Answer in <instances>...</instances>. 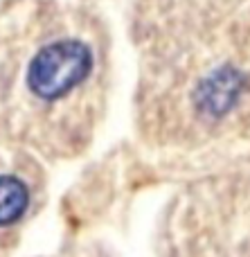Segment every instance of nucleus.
<instances>
[{"instance_id": "f03ea898", "label": "nucleus", "mask_w": 250, "mask_h": 257, "mask_svg": "<svg viewBox=\"0 0 250 257\" xmlns=\"http://www.w3.org/2000/svg\"><path fill=\"white\" fill-rule=\"evenodd\" d=\"M43 194V174L32 158L0 165V257L7 255Z\"/></svg>"}, {"instance_id": "f257e3e1", "label": "nucleus", "mask_w": 250, "mask_h": 257, "mask_svg": "<svg viewBox=\"0 0 250 257\" xmlns=\"http://www.w3.org/2000/svg\"><path fill=\"white\" fill-rule=\"evenodd\" d=\"M21 84L18 133L23 140L52 160L84 154L108 102L99 50L84 36H52L30 54Z\"/></svg>"}]
</instances>
